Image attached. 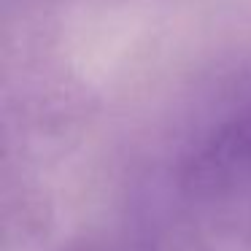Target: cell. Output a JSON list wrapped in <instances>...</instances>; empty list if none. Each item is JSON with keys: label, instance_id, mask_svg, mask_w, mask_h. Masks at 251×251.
Segmentation results:
<instances>
[{"label": "cell", "instance_id": "cell-1", "mask_svg": "<svg viewBox=\"0 0 251 251\" xmlns=\"http://www.w3.org/2000/svg\"><path fill=\"white\" fill-rule=\"evenodd\" d=\"M176 186L219 235L251 243V100L224 111L186 143Z\"/></svg>", "mask_w": 251, "mask_h": 251}, {"label": "cell", "instance_id": "cell-2", "mask_svg": "<svg viewBox=\"0 0 251 251\" xmlns=\"http://www.w3.org/2000/svg\"><path fill=\"white\" fill-rule=\"evenodd\" d=\"M54 251H105V249L98 243H92V240H71V243L60 246V249H54Z\"/></svg>", "mask_w": 251, "mask_h": 251}]
</instances>
